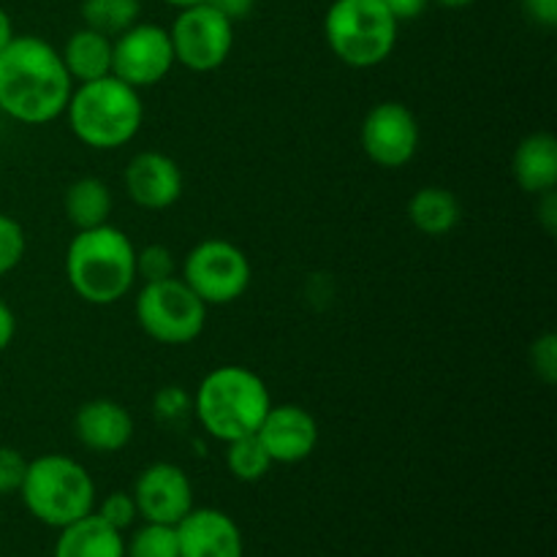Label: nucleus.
Returning <instances> with one entry per match:
<instances>
[{"label": "nucleus", "instance_id": "nucleus-1", "mask_svg": "<svg viewBox=\"0 0 557 557\" xmlns=\"http://www.w3.org/2000/svg\"><path fill=\"white\" fill-rule=\"evenodd\" d=\"M74 79L47 38L14 36L0 52V112L22 125L63 117Z\"/></svg>", "mask_w": 557, "mask_h": 557}, {"label": "nucleus", "instance_id": "nucleus-2", "mask_svg": "<svg viewBox=\"0 0 557 557\" xmlns=\"http://www.w3.org/2000/svg\"><path fill=\"white\" fill-rule=\"evenodd\" d=\"M65 281L87 305H117L136 283V245L112 223L82 228L65 248Z\"/></svg>", "mask_w": 557, "mask_h": 557}, {"label": "nucleus", "instance_id": "nucleus-3", "mask_svg": "<svg viewBox=\"0 0 557 557\" xmlns=\"http://www.w3.org/2000/svg\"><path fill=\"white\" fill-rule=\"evenodd\" d=\"M272 408L270 386L243 364H221L199 381L194 417L210 438L228 444L259 430Z\"/></svg>", "mask_w": 557, "mask_h": 557}, {"label": "nucleus", "instance_id": "nucleus-4", "mask_svg": "<svg viewBox=\"0 0 557 557\" xmlns=\"http://www.w3.org/2000/svg\"><path fill=\"white\" fill-rule=\"evenodd\" d=\"M63 117L76 139L92 150H120L139 136L145 125V103L136 87L117 76L74 85Z\"/></svg>", "mask_w": 557, "mask_h": 557}, {"label": "nucleus", "instance_id": "nucleus-5", "mask_svg": "<svg viewBox=\"0 0 557 557\" xmlns=\"http://www.w3.org/2000/svg\"><path fill=\"white\" fill-rule=\"evenodd\" d=\"M20 498L33 520L54 531L87 517L98 504L96 482L87 468L65 455H41L27 460Z\"/></svg>", "mask_w": 557, "mask_h": 557}, {"label": "nucleus", "instance_id": "nucleus-6", "mask_svg": "<svg viewBox=\"0 0 557 557\" xmlns=\"http://www.w3.org/2000/svg\"><path fill=\"white\" fill-rule=\"evenodd\" d=\"M400 22L381 0H332L324 14V38L348 69L368 71L395 52Z\"/></svg>", "mask_w": 557, "mask_h": 557}, {"label": "nucleus", "instance_id": "nucleus-7", "mask_svg": "<svg viewBox=\"0 0 557 557\" xmlns=\"http://www.w3.org/2000/svg\"><path fill=\"white\" fill-rule=\"evenodd\" d=\"M207 305L180 275L141 283L134 302L139 330L163 346H188L199 341L207 326Z\"/></svg>", "mask_w": 557, "mask_h": 557}, {"label": "nucleus", "instance_id": "nucleus-8", "mask_svg": "<svg viewBox=\"0 0 557 557\" xmlns=\"http://www.w3.org/2000/svg\"><path fill=\"white\" fill-rule=\"evenodd\" d=\"M180 277L207 308H221L237 302L248 292L253 267L239 245L228 239H201L183 259Z\"/></svg>", "mask_w": 557, "mask_h": 557}, {"label": "nucleus", "instance_id": "nucleus-9", "mask_svg": "<svg viewBox=\"0 0 557 557\" xmlns=\"http://www.w3.org/2000/svg\"><path fill=\"white\" fill-rule=\"evenodd\" d=\"M174 63L194 74H210L228 60L234 49V22L210 3L180 9L169 27Z\"/></svg>", "mask_w": 557, "mask_h": 557}, {"label": "nucleus", "instance_id": "nucleus-10", "mask_svg": "<svg viewBox=\"0 0 557 557\" xmlns=\"http://www.w3.org/2000/svg\"><path fill=\"white\" fill-rule=\"evenodd\" d=\"M174 65L172 38L156 22H136L112 38V76L136 90L156 87L172 74Z\"/></svg>", "mask_w": 557, "mask_h": 557}, {"label": "nucleus", "instance_id": "nucleus-11", "mask_svg": "<svg viewBox=\"0 0 557 557\" xmlns=\"http://www.w3.org/2000/svg\"><path fill=\"white\" fill-rule=\"evenodd\" d=\"M359 141H362L364 156L375 166L403 169L417 156L422 131H419L417 114L406 103L381 101L364 114Z\"/></svg>", "mask_w": 557, "mask_h": 557}, {"label": "nucleus", "instance_id": "nucleus-12", "mask_svg": "<svg viewBox=\"0 0 557 557\" xmlns=\"http://www.w3.org/2000/svg\"><path fill=\"white\" fill-rule=\"evenodd\" d=\"M139 509V520L177 525L194 509V484L188 473L174 462H152L136 476L131 490Z\"/></svg>", "mask_w": 557, "mask_h": 557}, {"label": "nucleus", "instance_id": "nucleus-13", "mask_svg": "<svg viewBox=\"0 0 557 557\" xmlns=\"http://www.w3.org/2000/svg\"><path fill=\"white\" fill-rule=\"evenodd\" d=\"M319 422L308 408L297 403H281L267 411L264 422L256 430V438L267 449L275 466H297L308 460L319 446Z\"/></svg>", "mask_w": 557, "mask_h": 557}, {"label": "nucleus", "instance_id": "nucleus-14", "mask_svg": "<svg viewBox=\"0 0 557 557\" xmlns=\"http://www.w3.org/2000/svg\"><path fill=\"white\" fill-rule=\"evenodd\" d=\"M123 185L136 207L163 212L180 201L185 190V177L180 163L169 158L166 152L141 150L125 166Z\"/></svg>", "mask_w": 557, "mask_h": 557}, {"label": "nucleus", "instance_id": "nucleus-15", "mask_svg": "<svg viewBox=\"0 0 557 557\" xmlns=\"http://www.w3.org/2000/svg\"><path fill=\"white\" fill-rule=\"evenodd\" d=\"M180 557H245V539L232 515L210 506H194L174 525Z\"/></svg>", "mask_w": 557, "mask_h": 557}, {"label": "nucleus", "instance_id": "nucleus-16", "mask_svg": "<svg viewBox=\"0 0 557 557\" xmlns=\"http://www.w3.org/2000/svg\"><path fill=\"white\" fill-rule=\"evenodd\" d=\"M136 433L134 417L128 408L109 397H96L79 406L74 417V435L87 451L114 455L131 444Z\"/></svg>", "mask_w": 557, "mask_h": 557}, {"label": "nucleus", "instance_id": "nucleus-17", "mask_svg": "<svg viewBox=\"0 0 557 557\" xmlns=\"http://www.w3.org/2000/svg\"><path fill=\"white\" fill-rule=\"evenodd\" d=\"M511 174L525 194L542 196L557 188V139L547 131L525 136L515 150Z\"/></svg>", "mask_w": 557, "mask_h": 557}, {"label": "nucleus", "instance_id": "nucleus-18", "mask_svg": "<svg viewBox=\"0 0 557 557\" xmlns=\"http://www.w3.org/2000/svg\"><path fill=\"white\" fill-rule=\"evenodd\" d=\"M52 557H125V536L90 511L60 528Z\"/></svg>", "mask_w": 557, "mask_h": 557}, {"label": "nucleus", "instance_id": "nucleus-19", "mask_svg": "<svg viewBox=\"0 0 557 557\" xmlns=\"http://www.w3.org/2000/svg\"><path fill=\"white\" fill-rule=\"evenodd\" d=\"M60 58L74 85L96 82L112 74V38L90 27H79L63 44Z\"/></svg>", "mask_w": 557, "mask_h": 557}, {"label": "nucleus", "instance_id": "nucleus-20", "mask_svg": "<svg viewBox=\"0 0 557 557\" xmlns=\"http://www.w3.org/2000/svg\"><path fill=\"white\" fill-rule=\"evenodd\" d=\"M460 218V199L441 185L419 188L408 201V221L424 237H446L449 232H455Z\"/></svg>", "mask_w": 557, "mask_h": 557}, {"label": "nucleus", "instance_id": "nucleus-21", "mask_svg": "<svg viewBox=\"0 0 557 557\" xmlns=\"http://www.w3.org/2000/svg\"><path fill=\"white\" fill-rule=\"evenodd\" d=\"M112 207H114L112 190H109V185L98 177H79L65 188L63 210H65V218H69V223L76 228V232L109 223Z\"/></svg>", "mask_w": 557, "mask_h": 557}, {"label": "nucleus", "instance_id": "nucleus-22", "mask_svg": "<svg viewBox=\"0 0 557 557\" xmlns=\"http://www.w3.org/2000/svg\"><path fill=\"white\" fill-rule=\"evenodd\" d=\"M79 14L85 27L114 38L141 16V0H82Z\"/></svg>", "mask_w": 557, "mask_h": 557}, {"label": "nucleus", "instance_id": "nucleus-23", "mask_svg": "<svg viewBox=\"0 0 557 557\" xmlns=\"http://www.w3.org/2000/svg\"><path fill=\"white\" fill-rule=\"evenodd\" d=\"M223 457H226L228 473H232L237 482L245 484L261 482V479L272 471V466H275V462L270 460V455H267L264 446H261V441L256 438V433L237 441H228L226 455Z\"/></svg>", "mask_w": 557, "mask_h": 557}, {"label": "nucleus", "instance_id": "nucleus-24", "mask_svg": "<svg viewBox=\"0 0 557 557\" xmlns=\"http://www.w3.org/2000/svg\"><path fill=\"white\" fill-rule=\"evenodd\" d=\"M125 557H180V542L174 525L145 522L125 542Z\"/></svg>", "mask_w": 557, "mask_h": 557}, {"label": "nucleus", "instance_id": "nucleus-25", "mask_svg": "<svg viewBox=\"0 0 557 557\" xmlns=\"http://www.w3.org/2000/svg\"><path fill=\"white\" fill-rule=\"evenodd\" d=\"M194 413V395L180 384L161 386L152 397V417L161 424H183Z\"/></svg>", "mask_w": 557, "mask_h": 557}, {"label": "nucleus", "instance_id": "nucleus-26", "mask_svg": "<svg viewBox=\"0 0 557 557\" xmlns=\"http://www.w3.org/2000/svg\"><path fill=\"white\" fill-rule=\"evenodd\" d=\"M172 275H177V261L166 245H145L141 250L136 248V281L152 283Z\"/></svg>", "mask_w": 557, "mask_h": 557}, {"label": "nucleus", "instance_id": "nucleus-27", "mask_svg": "<svg viewBox=\"0 0 557 557\" xmlns=\"http://www.w3.org/2000/svg\"><path fill=\"white\" fill-rule=\"evenodd\" d=\"M27 250V237L25 228L20 221H14L11 215L0 212V277L14 272L22 264Z\"/></svg>", "mask_w": 557, "mask_h": 557}, {"label": "nucleus", "instance_id": "nucleus-28", "mask_svg": "<svg viewBox=\"0 0 557 557\" xmlns=\"http://www.w3.org/2000/svg\"><path fill=\"white\" fill-rule=\"evenodd\" d=\"M92 511H96V515L101 517L107 525H112L114 531H120V533H125L128 528H134L136 520H139V509H136L134 495L123 493V490H117V493H109L101 504H96V509Z\"/></svg>", "mask_w": 557, "mask_h": 557}, {"label": "nucleus", "instance_id": "nucleus-29", "mask_svg": "<svg viewBox=\"0 0 557 557\" xmlns=\"http://www.w3.org/2000/svg\"><path fill=\"white\" fill-rule=\"evenodd\" d=\"M531 368L544 384H555L557 381V335L555 332H544L536 337L531 346Z\"/></svg>", "mask_w": 557, "mask_h": 557}, {"label": "nucleus", "instance_id": "nucleus-30", "mask_svg": "<svg viewBox=\"0 0 557 557\" xmlns=\"http://www.w3.org/2000/svg\"><path fill=\"white\" fill-rule=\"evenodd\" d=\"M27 460L14 446H0V498L20 493L22 479H25Z\"/></svg>", "mask_w": 557, "mask_h": 557}, {"label": "nucleus", "instance_id": "nucleus-31", "mask_svg": "<svg viewBox=\"0 0 557 557\" xmlns=\"http://www.w3.org/2000/svg\"><path fill=\"white\" fill-rule=\"evenodd\" d=\"M522 9L536 25L555 27L557 25V0H522Z\"/></svg>", "mask_w": 557, "mask_h": 557}, {"label": "nucleus", "instance_id": "nucleus-32", "mask_svg": "<svg viewBox=\"0 0 557 557\" xmlns=\"http://www.w3.org/2000/svg\"><path fill=\"white\" fill-rule=\"evenodd\" d=\"M397 22H413L428 11L430 0H381Z\"/></svg>", "mask_w": 557, "mask_h": 557}, {"label": "nucleus", "instance_id": "nucleus-33", "mask_svg": "<svg viewBox=\"0 0 557 557\" xmlns=\"http://www.w3.org/2000/svg\"><path fill=\"white\" fill-rule=\"evenodd\" d=\"M205 3H210L215 11H221L226 20L237 22V20H245V16L253 11L256 0H205Z\"/></svg>", "mask_w": 557, "mask_h": 557}, {"label": "nucleus", "instance_id": "nucleus-34", "mask_svg": "<svg viewBox=\"0 0 557 557\" xmlns=\"http://www.w3.org/2000/svg\"><path fill=\"white\" fill-rule=\"evenodd\" d=\"M539 221H542L544 232L555 234L557 232V194L547 190V194L539 196Z\"/></svg>", "mask_w": 557, "mask_h": 557}, {"label": "nucleus", "instance_id": "nucleus-35", "mask_svg": "<svg viewBox=\"0 0 557 557\" xmlns=\"http://www.w3.org/2000/svg\"><path fill=\"white\" fill-rule=\"evenodd\" d=\"M14 337H16V315L14 310L9 308V302L0 299V354L14 343Z\"/></svg>", "mask_w": 557, "mask_h": 557}, {"label": "nucleus", "instance_id": "nucleus-36", "mask_svg": "<svg viewBox=\"0 0 557 557\" xmlns=\"http://www.w3.org/2000/svg\"><path fill=\"white\" fill-rule=\"evenodd\" d=\"M14 36H16V33H14V22H11L9 11H5L3 5H0V52H3V49L9 47V41Z\"/></svg>", "mask_w": 557, "mask_h": 557}, {"label": "nucleus", "instance_id": "nucleus-37", "mask_svg": "<svg viewBox=\"0 0 557 557\" xmlns=\"http://www.w3.org/2000/svg\"><path fill=\"white\" fill-rule=\"evenodd\" d=\"M430 3H438L444 9H466V5L476 3V0H430Z\"/></svg>", "mask_w": 557, "mask_h": 557}, {"label": "nucleus", "instance_id": "nucleus-38", "mask_svg": "<svg viewBox=\"0 0 557 557\" xmlns=\"http://www.w3.org/2000/svg\"><path fill=\"white\" fill-rule=\"evenodd\" d=\"M166 5H174V9H188V5H196V3H205V0H163Z\"/></svg>", "mask_w": 557, "mask_h": 557}]
</instances>
